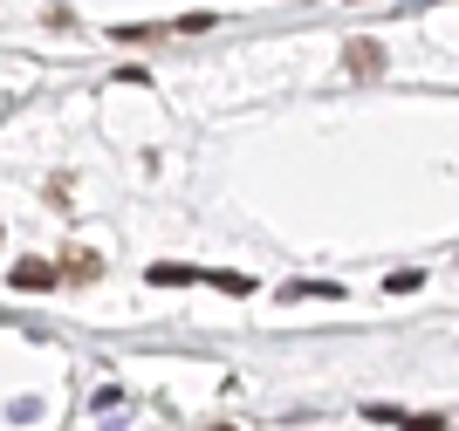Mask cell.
Returning <instances> with one entry per match:
<instances>
[{"label":"cell","mask_w":459,"mask_h":431,"mask_svg":"<svg viewBox=\"0 0 459 431\" xmlns=\"http://www.w3.org/2000/svg\"><path fill=\"white\" fill-rule=\"evenodd\" d=\"M7 281H14L21 295H48V288H56V267H48V261H14Z\"/></svg>","instance_id":"6da1fadb"},{"label":"cell","mask_w":459,"mask_h":431,"mask_svg":"<svg viewBox=\"0 0 459 431\" xmlns=\"http://www.w3.org/2000/svg\"><path fill=\"white\" fill-rule=\"evenodd\" d=\"M343 62H350V75H364V82H370V75L384 69V48H377V41H350Z\"/></svg>","instance_id":"7a4b0ae2"},{"label":"cell","mask_w":459,"mask_h":431,"mask_svg":"<svg viewBox=\"0 0 459 431\" xmlns=\"http://www.w3.org/2000/svg\"><path fill=\"white\" fill-rule=\"evenodd\" d=\"M62 274H69V281H96V274H103V261H96V254H69V261H62Z\"/></svg>","instance_id":"3957f363"},{"label":"cell","mask_w":459,"mask_h":431,"mask_svg":"<svg viewBox=\"0 0 459 431\" xmlns=\"http://www.w3.org/2000/svg\"><path fill=\"white\" fill-rule=\"evenodd\" d=\"M152 281H158V288H186V281H199V274H192V267H172V261H158V267H152Z\"/></svg>","instance_id":"277c9868"},{"label":"cell","mask_w":459,"mask_h":431,"mask_svg":"<svg viewBox=\"0 0 459 431\" xmlns=\"http://www.w3.org/2000/svg\"><path fill=\"white\" fill-rule=\"evenodd\" d=\"M419 281H425L419 267H398V274H391V281H384V288H391V295H419Z\"/></svg>","instance_id":"5b68a950"},{"label":"cell","mask_w":459,"mask_h":431,"mask_svg":"<svg viewBox=\"0 0 459 431\" xmlns=\"http://www.w3.org/2000/svg\"><path fill=\"white\" fill-rule=\"evenodd\" d=\"M288 295H343L336 281H288Z\"/></svg>","instance_id":"8992f818"}]
</instances>
